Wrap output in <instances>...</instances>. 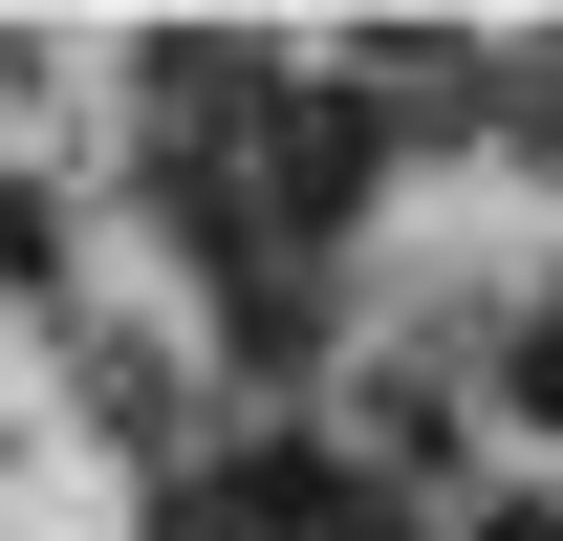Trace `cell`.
<instances>
[{
	"label": "cell",
	"instance_id": "obj_1",
	"mask_svg": "<svg viewBox=\"0 0 563 541\" xmlns=\"http://www.w3.org/2000/svg\"><path fill=\"white\" fill-rule=\"evenodd\" d=\"M520 411H563V325H542V346H520Z\"/></svg>",
	"mask_w": 563,
	"mask_h": 541
},
{
	"label": "cell",
	"instance_id": "obj_2",
	"mask_svg": "<svg viewBox=\"0 0 563 541\" xmlns=\"http://www.w3.org/2000/svg\"><path fill=\"white\" fill-rule=\"evenodd\" d=\"M0 261H22V196H0Z\"/></svg>",
	"mask_w": 563,
	"mask_h": 541
}]
</instances>
